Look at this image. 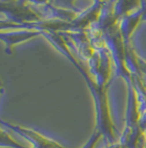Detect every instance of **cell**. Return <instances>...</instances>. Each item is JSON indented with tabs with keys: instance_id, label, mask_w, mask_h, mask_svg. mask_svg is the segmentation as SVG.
<instances>
[{
	"instance_id": "obj_1",
	"label": "cell",
	"mask_w": 146,
	"mask_h": 148,
	"mask_svg": "<svg viewBox=\"0 0 146 148\" xmlns=\"http://www.w3.org/2000/svg\"><path fill=\"white\" fill-rule=\"evenodd\" d=\"M18 130H21V132H23L24 135L28 136V137L32 138V140H35L36 143H37L41 148H64L58 145V143L48 140V139H46L45 137L41 136L40 134H38V132H35L29 130H25V128H18Z\"/></svg>"
}]
</instances>
